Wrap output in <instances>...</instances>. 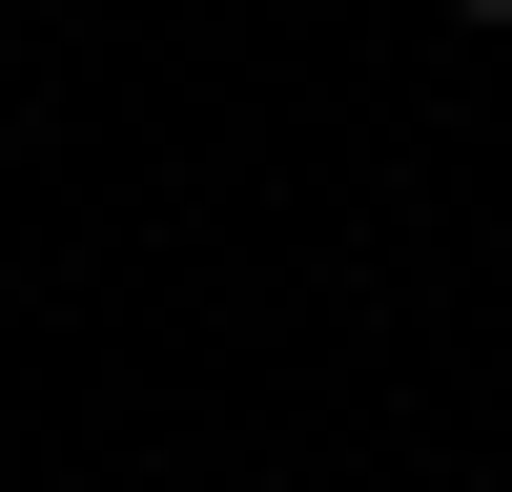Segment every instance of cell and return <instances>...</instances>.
Here are the masks:
<instances>
[{
    "instance_id": "obj_1",
    "label": "cell",
    "mask_w": 512,
    "mask_h": 492,
    "mask_svg": "<svg viewBox=\"0 0 512 492\" xmlns=\"http://www.w3.org/2000/svg\"><path fill=\"white\" fill-rule=\"evenodd\" d=\"M451 21H512V0H451Z\"/></svg>"
}]
</instances>
